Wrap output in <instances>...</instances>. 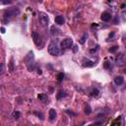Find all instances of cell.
Here are the masks:
<instances>
[{
  "label": "cell",
  "instance_id": "6da1fadb",
  "mask_svg": "<svg viewBox=\"0 0 126 126\" xmlns=\"http://www.w3.org/2000/svg\"><path fill=\"white\" fill-rule=\"evenodd\" d=\"M20 14V10L17 7H13L11 9H8L4 13V22H7L14 16H17Z\"/></svg>",
  "mask_w": 126,
  "mask_h": 126
},
{
  "label": "cell",
  "instance_id": "7a4b0ae2",
  "mask_svg": "<svg viewBox=\"0 0 126 126\" xmlns=\"http://www.w3.org/2000/svg\"><path fill=\"white\" fill-rule=\"evenodd\" d=\"M48 53L52 56H58L60 54V48L55 43H50L48 45Z\"/></svg>",
  "mask_w": 126,
  "mask_h": 126
},
{
  "label": "cell",
  "instance_id": "3957f363",
  "mask_svg": "<svg viewBox=\"0 0 126 126\" xmlns=\"http://www.w3.org/2000/svg\"><path fill=\"white\" fill-rule=\"evenodd\" d=\"M38 20H39L40 24L43 26H44V27L48 26V24H49V17L44 12H39L38 13Z\"/></svg>",
  "mask_w": 126,
  "mask_h": 126
},
{
  "label": "cell",
  "instance_id": "277c9868",
  "mask_svg": "<svg viewBox=\"0 0 126 126\" xmlns=\"http://www.w3.org/2000/svg\"><path fill=\"white\" fill-rule=\"evenodd\" d=\"M32 38H33V40L34 43L37 46H41L43 45V39H41V37L39 36L38 33H37V32H33L32 33Z\"/></svg>",
  "mask_w": 126,
  "mask_h": 126
},
{
  "label": "cell",
  "instance_id": "5b68a950",
  "mask_svg": "<svg viewBox=\"0 0 126 126\" xmlns=\"http://www.w3.org/2000/svg\"><path fill=\"white\" fill-rule=\"evenodd\" d=\"M73 45V39L72 38H65L61 41V47L63 49H67V48H70L71 46Z\"/></svg>",
  "mask_w": 126,
  "mask_h": 126
},
{
  "label": "cell",
  "instance_id": "8992f818",
  "mask_svg": "<svg viewBox=\"0 0 126 126\" xmlns=\"http://www.w3.org/2000/svg\"><path fill=\"white\" fill-rule=\"evenodd\" d=\"M125 63H126V54L121 53L116 58V65L117 66H122V65L125 64Z\"/></svg>",
  "mask_w": 126,
  "mask_h": 126
},
{
  "label": "cell",
  "instance_id": "52a82bcc",
  "mask_svg": "<svg viewBox=\"0 0 126 126\" xmlns=\"http://www.w3.org/2000/svg\"><path fill=\"white\" fill-rule=\"evenodd\" d=\"M101 19L103 21V22H108V21L111 20V14L109 12H103L101 16Z\"/></svg>",
  "mask_w": 126,
  "mask_h": 126
},
{
  "label": "cell",
  "instance_id": "ba28073f",
  "mask_svg": "<svg viewBox=\"0 0 126 126\" xmlns=\"http://www.w3.org/2000/svg\"><path fill=\"white\" fill-rule=\"evenodd\" d=\"M50 32H51V35L53 36V37H57V36L61 35V31L58 28H56L55 26H52L50 28Z\"/></svg>",
  "mask_w": 126,
  "mask_h": 126
},
{
  "label": "cell",
  "instance_id": "9c48e42d",
  "mask_svg": "<svg viewBox=\"0 0 126 126\" xmlns=\"http://www.w3.org/2000/svg\"><path fill=\"white\" fill-rule=\"evenodd\" d=\"M55 23H56L57 25H59V26L63 25V24L65 23V19H64V17H63L62 15H58V16H56V17H55Z\"/></svg>",
  "mask_w": 126,
  "mask_h": 126
},
{
  "label": "cell",
  "instance_id": "30bf717a",
  "mask_svg": "<svg viewBox=\"0 0 126 126\" xmlns=\"http://www.w3.org/2000/svg\"><path fill=\"white\" fill-rule=\"evenodd\" d=\"M56 116H57V113H56L55 109L51 108V109L49 110V120H50V121H54V120L56 119Z\"/></svg>",
  "mask_w": 126,
  "mask_h": 126
},
{
  "label": "cell",
  "instance_id": "8fae6325",
  "mask_svg": "<svg viewBox=\"0 0 126 126\" xmlns=\"http://www.w3.org/2000/svg\"><path fill=\"white\" fill-rule=\"evenodd\" d=\"M114 83H115V85H117V86H121L122 84L124 83V79H123V77H121V76H117V77H115V78H114Z\"/></svg>",
  "mask_w": 126,
  "mask_h": 126
},
{
  "label": "cell",
  "instance_id": "7c38bea8",
  "mask_svg": "<svg viewBox=\"0 0 126 126\" xmlns=\"http://www.w3.org/2000/svg\"><path fill=\"white\" fill-rule=\"evenodd\" d=\"M85 67H93L94 66V62L90 60V59H85L84 60V64H83Z\"/></svg>",
  "mask_w": 126,
  "mask_h": 126
},
{
  "label": "cell",
  "instance_id": "4fadbf2b",
  "mask_svg": "<svg viewBox=\"0 0 126 126\" xmlns=\"http://www.w3.org/2000/svg\"><path fill=\"white\" fill-rule=\"evenodd\" d=\"M38 98L39 101H41L43 102H46L48 101V97H47V94H39L38 96Z\"/></svg>",
  "mask_w": 126,
  "mask_h": 126
},
{
  "label": "cell",
  "instance_id": "5bb4252c",
  "mask_svg": "<svg viewBox=\"0 0 126 126\" xmlns=\"http://www.w3.org/2000/svg\"><path fill=\"white\" fill-rule=\"evenodd\" d=\"M64 97H66V92L63 91V90H60V91L57 93V99L60 100V99H62V98H64Z\"/></svg>",
  "mask_w": 126,
  "mask_h": 126
},
{
  "label": "cell",
  "instance_id": "9a60e30c",
  "mask_svg": "<svg viewBox=\"0 0 126 126\" xmlns=\"http://www.w3.org/2000/svg\"><path fill=\"white\" fill-rule=\"evenodd\" d=\"M87 38H88V33H84V34H83V37H82V38H81V39H80V44H84L86 43Z\"/></svg>",
  "mask_w": 126,
  "mask_h": 126
},
{
  "label": "cell",
  "instance_id": "2e32d148",
  "mask_svg": "<svg viewBox=\"0 0 126 126\" xmlns=\"http://www.w3.org/2000/svg\"><path fill=\"white\" fill-rule=\"evenodd\" d=\"M99 94H100V91H99L98 89H94V90L92 91V93H91V96H92V97H98Z\"/></svg>",
  "mask_w": 126,
  "mask_h": 126
},
{
  "label": "cell",
  "instance_id": "e0dca14e",
  "mask_svg": "<svg viewBox=\"0 0 126 126\" xmlns=\"http://www.w3.org/2000/svg\"><path fill=\"white\" fill-rule=\"evenodd\" d=\"M85 112H86V114H88V115L92 113V107L89 106V104L85 107Z\"/></svg>",
  "mask_w": 126,
  "mask_h": 126
},
{
  "label": "cell",
  "instance_id": "ac0fdd59",
  "mask_svg": "<svg viewBox=\"0 0 126 126\" xmlns=\"http://www.w3.org/2000/svg\"><path fill=\"white\" fill-rule=\"evenodd\" d=\"M65 112H66L67 114H69L70 116H76V115H77L75 112H73V111H72V110H70V109H66V110H65Z\"/></svg>",
  "mask_w": 126,
  "mask_h": 126
},
{
  "label": "cell",
  "instance_id": "d6986e66",
  "mask_svg": "<svg viewBox=\"0 0 126 126\" xmlns=\"http://www.w3.org/2000/svg\"><path fill=\"white\" fill-rule=\"evenodd\" d=\"M20 115H21V113H20L19 111H14V113H13V117H14L15 119H19V118H20Z\"/></svg>",
  "mask_w": 126,
  "mask_h": 126
},
{
  "label": "cell",
  "instance_id": "ffe728a7",
  "mask_svg": "<svg viewBox=\"0 0 126 126\" xmlns=\"http://www.w3.org/2000/svg\"><path fill=\"white\" fill-rule=\"evenodd\" d=\"M63 78H64V74H63V73H60V74H58L57 79H58V81H59V82H60V81H62V80H63Z\"/></svg>",
  "mask_w": 126,
  "mask_h": 126
},
{
  "label": "cell",
  "instance_id": "44dd1931",
  "mask_svg": "<svg viewBox=\"0 0 126 126\" xmlns=\"http://www.w3.org/2000/svg\"><path fill=\"white\" fill-rule=\"evenodd\" d=\"M117 49H118V46L115 45V46H112L111 48H109V51H110V52H115Z\"/></svg>",
  "mask_w": 126,
  "mask_h": 126
},
{
  "label": "cell",
  "instance_id": "7402d4cb",
  "mask_svg": "<svg viewBox=\"0 0 126 126\" xmlns=\"http://www.w3.org/2000/svg\"><path fill=\"white\" fill-rule=\"evenodd\" d=\"M101 124H102V122H94V123H93V124H91L89 126H101Z\"/></svg>",
  "mask_w": 126,
  "mask_h": 126
},
{
  "label": "cell",
  "instance_id": "603a6c76",
  "mask_svg": "<svg viewBox=\"0 0 126 126\" xmlns=\"http://www.w3.org/2000/svg\"><path fill=\"white\" fill-rule=\"evenodd\" d=\"M10 72H13V59L10 61Z\"/></svg>",
  "mask_w": 126,
  "mask_h": 126
},
{
  "label": "cell",
  "instance_id": "cb8c5ba5",
  "mask_svg": "<svg viewBox=\"0 0 126 126\" xmlns=\"http://www.w3.org/2000/svg\"><path fill=\"white\" fill-rule=\"evenodd\" d=\"M3 73H4V64L2 63V64H1V72H0V74H3Z\"/></svg>",
  "mask_w": 126,
  "mask_h": 126
},
{
  "label": "cell",
  "instance_id": "d4e9b609",
  "mask_svg": "<svg viewBox=\"0 0 126 126\" xmlns=\"http://www.w3.org/2000/svg\"><path fill=\"white\" fill-rule=\"evenodd\" d=\"M77 50H78V46H77V45H74V46H73V51H74V52H77Z\"/></svg>",
  "mask_w": 126,
  "mask_h": 126
},
{
  "label": "cell",
  "instance_id": "484cf974",
  "mask_svg": "<svg viewBox=\"0 0 126 126\" xmlns=\"http://www.w3.org/2000/svg\"><path fill=\"white\" fill-rule=\"evenodd\" d=\"M11 2H12V1H1L2 4H10Z\"/></svg>",
  "mask_w": 126,
  "mask_h": 126
},
{
  "label": "cell",
  "instance_id": "4316f807",
  "mask_svg": "<svg viewBox=\"0 0 126 126\" xmlns=\"http://www.w3.org/2000/svg\"><path fill=\"white\" fill-rule=\"evenodd\" d=\"M1 33H2V34H4V33H5V29H4L3 27L1 28Z\"/></svg>",
  "mask_w": 126,
  "mask_h": 126
},
{
  "label": "cell",
  "instance_id": "83f0119b",
  "mask_svg": "<svg viewBox=\"0 0 126 126\" xmlns=\"http://www.w3.org/2000/svg\"><path fill=\"white\" fill-rule=\"evenodd\" d=\"M124 73H125V74H126V68L124 69Z\"/></svg>",
  "mask_w": 126,
  "mask_h": 126
}]
</instances>
